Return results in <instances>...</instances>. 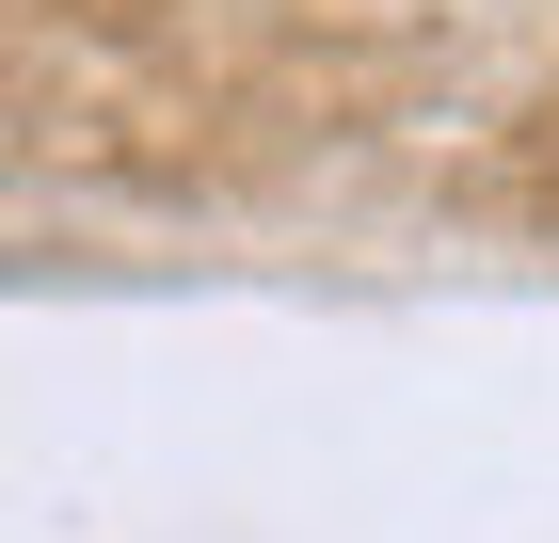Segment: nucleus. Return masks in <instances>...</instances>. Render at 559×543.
Here are the masks:
<instances>
[]
</instances>
